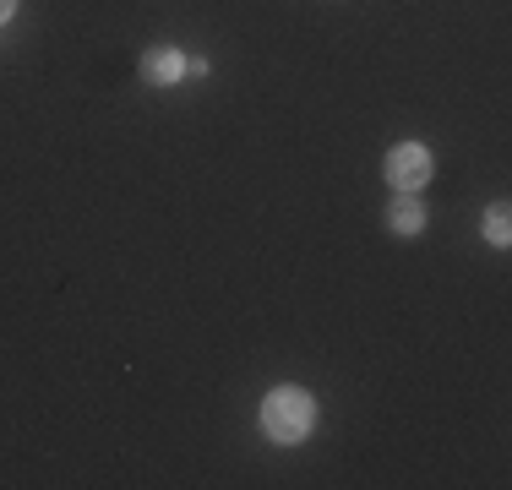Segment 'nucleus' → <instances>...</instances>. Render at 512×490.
<instances>
[{"instance_id": "obj_1", "label": "nucleus", "mask_w": 512, "mask_h": 490, "mask_svg": "<svg viewBox=\"0 0 512 490\" xmlns=\"http://www.w3.org/2000/svg\"><path fill=\"white\" fill-rule=\"evenodd\" d=\"M262 425H267V436H278V441H300L316 425V403L300 387H278L273 398L262 403Z\"/></svg>"}, {"instance_id": "obj_2", "label": "nucleus", "mask_w": 512, "mask_h": 490, "mask_svg": "<svg viewBox=\"0 0 512 490\" xmlns=\"http://www.w3.org/2000/svg\"><path fill=\"white\" fill-rule=\"evenodd\" d=\"M387 180H393L398 191H420L425 180H431V153L414 147V142L393 147V153H387Z\"/></svg>"}, {"instance_id": "obj_3", "label": "nucleus", "mask_w": 512, "mask_h": 490, "mask_svg": "<svg viewBox=\"0 0 512 490\" xmlns=\"http://www.w3.org/2000/svg\"><path fill=\"white\" fill-rule=\"evenodd\" d=\"M142 77H148L153 88H175V82L186 77V60H180L175 49H148V55H142Z\"/></svg>"}, {"instance_id": "obj_4", "label": "nucleus", "mask_w": 512, "mask_h": 490, "mask_svg": "<svg viewBox=\"0 0 512 490\" xmlns=\"http://www.w3.org/2000/svg\"><path fill=\"white\" fill-rule=\"evenodd\" d=\"M387 224H393L398 235H414V229L425 224V207L414 202V191H404V196H393V207H387Z\"/></svg>"}, {"instance_id": "obj_5", "label": "nucleus", "mask_w": 512, "mask_h": 490, "mask_svg": "<svg viewBox=\"0 0 512 490\" xmlns=\"http://www.w3.org/2000/svg\"><path fill=\"white\" fill-rule=\"evenodd\" d=\"M507 218H512V213H507L502 202L491 207V218H485V235H491L496 245H507V240H512V224H507Z\"/></svg>"}, {"instance_id": "obj_6", "label": "nucleus", "mask_w": 512, "mask_h": 490, "mask_svg": "<svg viewBox=\"0 0 512 490\" xmlns=\"http://www.w3.org/2000/svg\"><path fill=\"white\" fill-rule=\"evenodd\" d=\"M11 11H17V0H0V22H6V17H11Z\"/></svg>"}]
</instances>
